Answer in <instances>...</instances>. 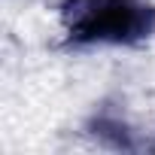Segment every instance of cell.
I'll use <instances>...</instances> for the list:
<instances>
[{
    "mask_svg": "<svg viewBox=\"0 0 155 155\" xmlns=\"http://www.w3.org/2000/svg\"><path fill=\"white\" fill-rule=\"evenodd\" d=\"M61 25L79 46H131L155 34V3L149 0H64Z\"/></svg>",
    "mask_w": 155,
    "mask_h": 155,
    "instance_id": "obj_1",
    "label": "cell"
}]
</instances>
